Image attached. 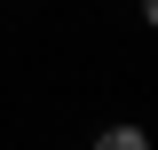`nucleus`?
I'll use <instances>...</instances> for the list:
<instances>
[{
    "instance_id": "1",
    "label": "nucleus",
    "mask_w": 158,
    "mask_h": 150,
    "mask_svg": "<svg viewBox=\"0 0 158 150\" xmlns=\"http://www.w3.org/2000/svg\"><path fill=\"white\" fill-rule=\"evenodd\" d=\"M95 150H150V134H142V127H103Z\"/></svg>"
}]
</instances>
